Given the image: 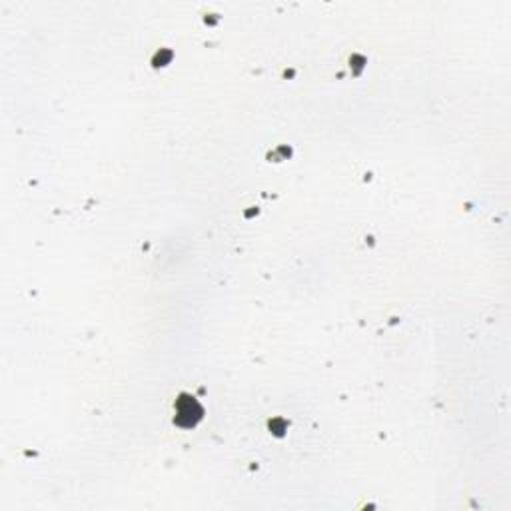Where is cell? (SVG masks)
Listing matches in <instances>:
<instances>
[{"label": "cell", "instance_id": "cell-1", "mask_svg": "<svg viewBox=\"0 0 511 511\" xmlns=\"http://www.w3.org/2000/svg\"><path fill=\"white\" fill-rule=\"evenodd\" d=\"M202 418V407L198 406L194 397L182 395L178 402V416H176V423L182 428H192L196 426L198 419Z\"/></svg>", "mask_w": 511, "mask_h": 511}]
</instances>
